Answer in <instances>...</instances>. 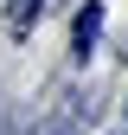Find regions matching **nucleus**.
Returning <instances> with one entry per match:
<instances>
[{
  "instance_id": "obj_1",
  "label": "nucleus",
  "mask_w": 128,
  "mask_h": 135,
  "mask_svg": "<svg viewBox=\"0 0 128 135\" xmlns=\"http://www.w3.org/2000/svg\"><path fill=\"white\" fill-rule=\"evenodd\" d=\"M96 32H103V0H90V7L77 13V26H71V52H77V58L96 52Z\"/></svg>"
},
{
  "instance_id": "obj_2",
  "label": "nucleus",
  "mask_w": 128,
  "mask_h": 135,
  "mask_svg": "<svg viewBox=\"0 0 128 135\" xmlns=\"http://www.w3.org/2000/svg\"><path fill=\"white\" fill-rule=\"evenodd\" d=\"M39 7H45V0H13L7 26H13V32H32V20H39Z\"/></svg>"
}]
</instances>
